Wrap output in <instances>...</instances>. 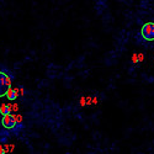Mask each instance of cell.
Segmentation results:
<instances>
[{"instance_id":"obj_1","label":"cell","mask_w":154,"mask_h":154,"mask_svg":"<svg viewBox=\"0 0 154 154\" xmlns=\"http://www.w3.org/2000/svg\"><path fill=\"white\" fill-rule=\"evenodd\" d=\"M12 80H14V75L9 70H0V97L8 94V91L11 89Z\"/></svg>"},{"instance_id":"obj_2","label":"cell","mask_w":154,"mask_h":154,"mask_svg":"<svg viewBox=\"0 0 154 154\" xmlns=\"http://www.w3.org/2000/svg\"><path fill=\"white\" fill-rule=\"evenodd\" d=\"M140 36L144 41L154 42V22H147L140 29Z\"/></svg>"},{"instance_id":"obj_3","label":"cell","mask_w":154,"mask_h":154,"mask_svg":"<svg viewBox=\"0 0 154 154\" xmlns=\"http://www.w3.org/2000/svg\"><path fill=\"white\" fill-rule=\"evenodd\" d=\"M2 126L5 128V130H9V131H15L19 123L16 121V116L14 115H6V116H3L2 117Z\"/></svg>"},{"instance_id":"obj_4","label":"cell","mask_w":154,"mask_h":154,"mask_svg":"<svg viewBox=\"0 0 154 154\" xmlns=\"http://www.w3.org/2000/svg\"><path fill=\"white\" fill-rule=\"evenodd\" d=\"M20 95V88H15V89H10L6 94V97L9 101H15Z\"/></svg>"},{"instance_id":"obj_5","label":"cell","mask_w":154,"mask_h":154,"mask_svg":"<svg viewBox=\"0 0 154 154\" xmlns=\"http://www.w3.org/2000/svg\"><path fill=\"white\" fill-rule=\"evenodd\" d=\"M0 113L2 116H6V115H10L11 113V107H10V104H2L0 105Z\"/></svg>"},{"instance_id":"obj_6","label":"cell","mask_w":154,"mask_h":154,"mask_svg":"<svg viewBox=\"0 0 154 154\" xmlns=\"http://www.w3.org/2000/svg\"><path fill=\"white\" fill-rule=\"evenodd\" d=\"M132 62H133V63H138V54L134 53V54L132 56Z\"/></svg>"},{"instance_id":"obj_7","label":"cell","mask_w":154,"mask_h":154,"mask_svg":"<svg viewBox=\"0 0 154 154\" xmlns=\"http://www.w3.org/2000/svg\"><path fill=\"white\" fill-rule=\"evenodd\" d=\"M0 154H6V150H5V147L0 144Z\"/></svg>"},{"instance_id":"obj_8","label":"cell","mask_w":154,"mask_h":154,"mask_svg":"<svg viewBox=\"0 0 154 154\" xmlns=\"http://www.w3.org/2000/svg\"><path fill=\"white\" fill-rule=\"evenodd\" d=\"M143 58H144V57H143V54H142V53L138 54V62H142V60H143Z\"/></svg>"}]
</instances>
